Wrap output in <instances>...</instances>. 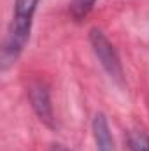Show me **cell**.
<instances>
[{"mask_svg":"<svg viewBox=\"0 0 149 151\" xmlns=\"http://www.w3.org/2000/svg\"><path fill=\"white\" fill-rule=\"evenodd\" d=\"M39 2L40 0H16L14 2L12 23L9 27L7 37L2 47V69H7V65L16 62L23 47L27 46Z\"/></svg>","mask_w":149,"mask_h":151,"instance_id":"1","label":"cell"},{"mask_svg":"<svg viewBox=\"0 0 149 151\" xmlns=\"http://www.w3.org/2000/svg\"><path fill=\"white\" fill-rule=\"evenodd\" d=\"M128 144L132 151H149V135L144 130H133L128 135Z\"/></svg>","mask_w":149,"mask_h":151,"instance_id":"5","label":"cell"},{"mask_svg":"<svg viewBox=\"0 0 149 151\" xmlns=\"http://www.w3.org/2000/svg\"><path fill=\"white\" fill-rule=\"evenodd\" d=\"M93 5H95V0H72V4H70L72 12H74L75 18H82V16H86V14L91 11Z\"/></svg>","mask_w":149,"mask_h":151,"instance_id":"6","label":"cell"},{"mask_svg":"<svg viewBox=\"0 0 149 151\" xmlns=\"http://www.w3.org/2000/svg\"><path fill=\"white\" fill-rule=\"evenodd\" d=\"M93 137L97 142V151H116L111 128L104 114H97L93 119Z\"/></svg>","mask_w":149,"mask_h":151,"instance_id":"4","label":"cell"},{"mask_svg":"<svg viewBox=\"0 0 149 151\" xmlns=\"http://www.w3.org/2000/svg\"><path fill=\"white\" fill-rule=\"evenodd\" d=\"M28 97H30V102H32V107L34 111L37 113L39 119L42 123H46L47 127H53V106H51V100H49V91L44 84L35 83L28 88Z\"/></svg>","mask_w":149,"mask_h":151,"instance_id":"3","label":"cell"},{"mask_svg":"<svg viewBox=\"0 0 149 151\" xmlns=\"http://www.w3.org/2000/svg\"><path fill=\"white\" fill-rule=\"evenodd\" d=\"M90 42H91V47H93L97 58L100 60L102 67L107 70V74L111 76L112 79H116L117 83H121L123 81V65H121L117 51L114 49L111 40L105 37L100 30L93 28L90 32Z\"/></svg>","mask_w":149,"mask_h":151,"instance_id":"2","label":"cell"}]
</instances>
